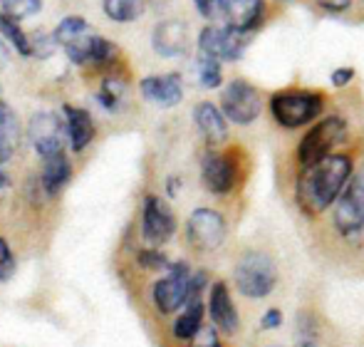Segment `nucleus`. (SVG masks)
Wrapping results in <instances>:
<instances>
[{
  "mask_svg": "<svg viewBox=\"0 0 364 347\" xmlns=\"http://www.w3.org/2000/svg\"><path fill=\"white\" fill-rule=\"evenodd\" d=\"M40 8H43V0H3V13L18 20L40 13Z\"/></svg>",
  "mask_w": 364,
  "mask_h": 347,
  "instance_id": "nucleus-26",
  "label": "nucleus"
},
{
  "mask_svg": "<svg viewBox=\"0 0 364 347\" xmlns=\"http://www.w3.org/2000/svg\"><path fill=\"white\" fill-rule=\"evenodd\" d=\"M203 318H206V308H203L201 298H191L186 305H183V313L176 318L173 323V338L181 340V343H188L193 340L203 328Z\"/></svg>",
  "mask_w": 364,
  "mask_h": 347,
  "instance_id": "nucleus-19",
  "label": "nucleus"
},
{
  "mask_svg": "<svg viewBox=\"0 0 364 347\" xmlns=\"http://www.w3.org/2000/svg\"><path fill=\"white\" fill-rule=\"evenodd\" d=\"M320 8L330 10V13H342V10L350 8V0H317Z\"/></svg>",
  "mask_w": 364,
  "mask_h": 347,
  "instance_id": "nucleus-34",
  "label": "nucleus"
},
{
  "mask_svg": "<svg viewBox=\"0 0 364 347\" xmlns=\"http://www.w3.org/2000/svg\"><path fill=\"white\" fill-rule=\"evenodd\" d=\"M335 228L342 236H357L364 231V169L352 174L350 183L335 203Z\"/></svg>",
  "mask_w": 364,
  "mask_h": 347,
  "instance_id": "nucleus-7",
  "label": "nucleus"
},
{
  "mask_svg": "<svg viewBox=\"0 0 364 347\" xmlns=\"http://www.w3.org/2000/svg\"><path fill=\"white\" fill-rule=\"evenodd\" d=\"M332 85L335 87H347L352 82V80H355V70L352 68H340V70H335V73H332Z\"/></svg>",
  "mask_w": 364,
  "mask_h": 347,
  "instance_id": "nucleus-33",
  "label": "nucleus"
},
{
  "mask_svg": "<svg viewBox=\"0 0 364 347\" xmlns=\"http://www.w3.org/2000/svg\"><path fill=\"white\" fill-rule=\"evenodd\" d=\"M208 315H211V323L216 325L218 333L223 335H235L240 328V318L235 303L230 298V288L223 280H216L211 285V293H208Z\"/></svg>",
  "mask_w": 364,
  "mask_h": 347,
  "instance_id": "nucleus-13",
  "label": "nucleus"
},
{
  "mask_svg": "<svg viewBox=\"0 0 364 347\" xmlns=\"http://www.w3.org/2000/svg\"><path fill=\"white\" fill-rule=\"evenodd\" d=\"M8 63H10V50L5 48V43L0 40V68H5Z\"/></svg>",
  "mask_w": 364,
  "mask_h": 347,
  "instance_id": "nucleus-37",
  "label": "nucleus"
},
{
  "mask_svg": "<svg viewBox=\"0 0 364 347\" xmlns=\"http://www.w3.org/2000/svg\"><path fill=\"white\" fill-rule=\"evenodd\" d=\"M30 43H33V55L40 60H48L50 55L55 53V45H58V40H55V35L45 33V30H38L35 35H30Z\"/></svg>",
  "mask_w": 364,
  "mask_h": 347,
  "instance_id": "nucleus-27",
  "label": "nucleus"
},
{
  "mask_svg": "<svg viewBox=\"0 0 364 347\" xmlns=\"http://www.w3.org/2000/svg\"><path fill=\"white\" fill-rule=\"evenodd\" d=\"M260 110H263L260 92L250 82H245V80H230V82L223 87L220 112H223L228 122L248 127L260 117Z\"/></svg>",
  "mask_w": 364,
  "mask_h": 347,
  "instance_id": "nucleus-5",
  "label": "nucleus"
},
{
  "mask_svg": "<svg viewBox=\"0 0 364 347\" xmlns=\"http://www.w3.org/2000/svg\"><path fill=\"white\" fill-rule=\"evenodd\" d=\"M240 178V164L233 151H208L201 161V181L216 196H225Z\"/></svg>",
  "mask_w": 364,
  "mask_h": 347,
  "instance_id": "nucleus-8",
  "label": "nucleus"
},
{
  "mask_svg": "<svg viewBox=\"0 0 364 347\" xmlns=\"http://www.w3.org/2000/svg\"><path fill=\"white\" fill-rule=\"evenodd\" d=\"M139 263L144 265L149 270H161V268H171V263H168V258L164 256V253L159 251H141L139 253Z\"/></svg>",
  "mask_w": 364,
  "mask_h": 347,
  "instance_id": "nucleus-30",
  "label": "nucleus"
},
{
  "mask_svg": "<svg viewBox=\"0 0 364 347\" xmlns=\"http://www.w3.org/2000/svg\"><path fill=\"white\" fill-rule=\"evenodd\" d=\"M8 183H10V181H8V176H5V171L0 169V188H3V186H8Z\"/></svg>",
  "mask_w": 364,
  "mask_h": 347,
  "instance_id": "nucleus-38",
  "label": "nucleus"
},
{
  "mask_svg": "<svg viewBox=\"0 0 364 347\" xmlns=\"http://www.w3.org/2000/svg\"><path fill=\"white\" fill-rule=\"evenodd\" d=\"M119 97H122V85L117 82V80H107L105 87H102V92H100L102 105H105L107 110H114L117 102H119Z\"/></svg>",
  "mask_w": 364,
  "mask_h": 347,
  "instance_id": "nucleus-29",
  "label": "nucleus"
},
{
  "mask_svg": "<svg viewBox=\"0 0 364 347\" xmlns=\"http://www.w3.org/2000/svg\"><path fill=\"white\" fill-rule=\"evenodd\" d=\"M325 110V95L310 90H285L270 97V114L283 129H300Z\"/></svg>",
  "mask_w": 364,
  "mask_h": 347,
  "instance_id": "nucleus-4",
  "label": "nucleus"
},
{
  "mask_svg": "<svg viewBox=\"0 0 364 347\" xmlns=\"http://www.w3.org/2000/svg\"><path fill=\"white\" fill-rule=\"evenodd\" d=\"M198 82L206 90H216L223 82V73H220V60L211 58V55H203L198 58Z\"/></svg>",
  "mask_w": 364,
  "mask_h": 347,
  "instance_id": "nucleus-24",
  "label": "nucleus"
},
{
  "mask_svg": "<svg viewBox=\"0 0 364 347\" xmlns=\"http://www.w3.org/2000/svg\"><path fill=\"white\" fill-rule=\"evenodd\" d=\"M283 325V313L278 308H270L268 313L260 318V330H278Z\"/></svg>",
  "mask_w": 364,
  "mask_h": 347,
  "instance_id": "nucleus-32",
  "label": "nucleus"
},
{
  "mask_svg": "<svg viewBox=\"0 0 364 347\" xmlns=\"http://www.w3.org/2000/svg\"><path fill=\"white\" fill-rule=\"evenodd\" d=\"M176 233V216L171 206L159 196L144 198V211H141V236L149 246H161Z\"/></svg>",
  "mask_w": 364,
  "mask_h": 347,
  "instance_id": "nucleus-12",
  "label": "nucleus"
},
{
  "mask_svg": "<svg viewBox=\"0 0 364 347\" xmlns=\"http://www.w3.org/2000/svg\"><path fill=\"white\" fill-rule=\"evenodd\" d=\"M186 238L196 251H216L225 241V221L213 208H196L186 221Z\"/></svg>",
  "mask_w": 364,
  "mask_h": 347,
  "instance_id": "nucleus-11",
  "label": "nucleus"
},
{
  "mask_svg": "<svg viewBox=\"0 0 364 347\" xmlns=\"http://www.w3.org/2000/svg\"><path fill=\"white\" fill-rule=\"evenodd\" d=\"M295 347H320V345H315V343H297Z\"/></svg>",
  "mask_w": 364,
  "mask_h": 347,
  "instance_id": "nucleus-39",
  "label": "nucleus"
},
{
  "mask_svg": "<svg viewBox=\"0 0 364 347\" xmlns=\"http://www.w3.org/2000/svg\"><path fill=\"white\" fill-rule=\"evenodd\" d=\"M28 137L33 149L38 151L43 159L55 154H63L65 137H68V122H60L53 112H38L33 114L28 127Z\"/></svg>",
  "mask_w": 364,
  "mask_h": 347,
  "instance_id": "nucleus-10",
  "label": "nucleus"
},
{
  "mask_svg": "<svg viewBox=\"0 0 364 347\" xmlns=\"http://www.w3.org/2000/svg\"><path fill=\"white\" fill-rule=\"evenodd\" d=\"M0 33H3L5 40H10V45H13L23 58H33V43H30V35L20 28L18 18L0 13Z\"/></svg>",
  "mask_w": 364,
  "mask_h": 347,
  "instance_id": "nucleus-21",
  "label": "nucleus"
},
{
  "mask_svg": "<svg viewBox=\"0 0 364 347\" xmlns=\"http://www.w3.org/2000/svg\"><path fill=\"white\" fill-rule=\"evenodd\" d=\"M68 114V139L75 151H82L92 139H95V122L90 112L82 107H65Z\"/></svg>",
  "mask_w": 364,
  "mask_h": 347,
  "instance_id": "nucleus-18",
  "label": "nucleus"
},
{
  "mask_svg": "<svg viewBox=\"0 0 364 347\" xmlns=\"http://www.w3.org/2000/svg\"><path fill=\"white\" fill-rule=\"evenodd\" d=\"M223 20L228 28L250 33L263 23V0H223Z\"/></svg>",
  "mask_w": 364,
  "mask_h": 347,
  "instance_id": "nucleus-16",
  "label": "nucleus"
},
{
  "mask_svg": "<svg viewBox=\"0 0 364 347\" xmlns=\"http://www.w3.org/2000/svg\"><path fill=\"white\" fill-rule=\"evenodd\" d=\"M245 48H248L245 33L228 28V25H223V28L208 25V28H203L201 35H198V50H201L203 55L223 60V63H235V60H240Z\"/></svg>",
  "mask_w": 364,
  "mask_h": 347,
  "instance_id": "nucleus-9",
  "label": "nucleus"
},
{
  "mask_svg": "<svg viewBox=\"0 0 364 347\" xmlns=\"http://www.w3.org/2000/svg\"><path fill=\"white\" fill-rule=\"evenodd\" d=\"M105 13L114 23H134L144 13V0H105Z\"/></svg>",
  "mask_w": 364,
  "mask_h": 347,
  "instance_id": "nucleus-22",
  "label": "nucleus"
},
{
  "mask_svg": "<svg viewBox=\"0 0 364 347\" xmlns=\"http://www.w3.org/2000/svg\"><path fill=\"white\" fill-rule=\"evenodd\" d=\"M87 33V20L80 18V15H70V18H65L63 23L55 28V40H58V45H70L75 43L77 38H82V35Z\"/></svg>",
  "mask_w": 364,
  "mask_h": 347,
  "instance_id": "nucleus-23",
  "label": "nucleus"
},
{
  "mask_svg": "<svg viewBox=\"0 0 364 347\" xmlns=\"http://www.w3.org/2000/svg\"><path fill=\"white\" fill-rule=\"evenodd\" d=\"M73 176V164L65 154H55L45 159V169H43V186L48 196H55L65 183Z\"/></svg>",
  "mask_w": 364,
  "mask_h": 347,
  "instance_id": "nucleus-20",
  "label": "nucleus"
},
{
  "mask_svg": "<svg viewBox=\"0 0 364 347\" xmlns=\"http://www.w3.org/2000/svg\"><path fill=\"white\" fill-rule=\"evenodd\" d=\"M20 137V124H18V114L10 105L0 102V142L15 146Z\"/></svg>",
  "mask_w": 364,
  "mask_h": 347,
  "instance_id": "nucleus-25",
  "label": "nucleus"
},
{
  "mask_svg": "<svg viewBox=\"0 0 364 347\" xmlns=\"http://www.w3.org/2000/svg\"><path fill=\"white\" fill-rule=\"evenodd\" d=\"M233 283L238 293L248 300H263L278 285V265L263 251H245L235 260Z\"/></svg>",
  "mask_w": 364,
  "mask_h": 347,
  "instance_id": "nucleus-2",
  "label": "nucleus"
},
{
  "mask_svg": "<svg viewBox=\"0 0 364 347\" xmlns=\"http://www.w3.org/2000/svg\"><path fill=\"white\" fill-rule=\"evenodd\" d=\"M151 45L161 58H178L188 48V30L181 20H164L154 28Z\"/></svg>",
  "mask_w": 364,
  "mask_h": 347,
  "instance_id": "nucleus-15",
  "label": "nucleus"
},
{
  "mask_svg": "<svg viewBox=\"0 0 364 347\" xmlns=\"http://www.w3.org/2000/svg\"><path fill=\"white\" fill-rule=\"evenodd\" d=\"M196 10L206 20H220L223 18V0H193Z\"/></svg>",
  "mask_w": 364,
  "mask_h": 347,
  "instance_id": "nucleus-31",
  "label": "nucleus"
},
{
  "mask_svg": "<svg viewBox=\"0 0 364 347\" xmlns=\"http://www.w3.org/2000/svg\"><path fill=\"white\" fill-rule=\"evenodd\" d=\"M347 139V119L340 114H330L320 119L305 137L300 139L295 149V159L300 169H310V166L320 164L322 159L332 154L342 142Z\"/></svg>",
  "mask_w": 364,
  "mask_h": 347,
  "instance_id": "nucleus-3",
  "label": "nucleus"
},
{
  "mask_svg": "<svg viewBox=\"0 0 364 347\" xmlns=\"http://www.w3.org/2000/svg\"><path fill=\"white\" fill-rule=\"evenodd\" d=\"M141 97L156 107H176L183 100L181 78L173 73L168 75H151L141 80Z\"/></svg>",
  "mask_w": 364,
  "mask_h": 347,
  "instance_id": "nucleus-14",
  "label": "nucleus"
},
{
  "mask_svg": "<svg viewBox=\"0 0 364 347\" xmlns=\"http://www.w3.org/2000/svg\"><path fill=\"white\" fill-rule=\"evenodd\" d=\"M352 174H355V159L350 154H330L320 164L302 169L295 183V203L302 216L317 218L330 206H335Z\"/></svg>",
  "mask_w": 364,
  "mask_h": 347,
  "instance_id": "nucleus-1",
  "label": "nucleus"
},
{
  "mask_svg": "<svg viewBox=\"0 0 364 347\" xmlns=\"http://www.w3.org/2000/svg\"><path fill=\"white\" fill-rule=\"evenodd\" d=\"M15 146L5 144V142H0V164H5V161H10V156H13Z\"/></svg>",
  "mask_w": 364,
  "mask_h": 347,
  "instance_id": "nucleus-35",
  "label": "nucleus"
},
{
  "mask_svg": "<svg viewBox=\"0 0 364 347\" xmlns=\"http://www.w3.org/2000/svg\"><path fill=\"white\" fill-rule=\"evenodd\" d=\"M13 273H15L13 251H10L8 241H5V238H0V283H3V280H8Z\"/></svg>",
  "mask_w": 364,
  "mask_h": 347,
  "instance_id": "nucleus-28",
  "label": "nucleus"
},
{
  "mask_svg": "<svg viewBox=\"0 0 364 347\" xmlns=\"http://www.w3.org/2000/svg\"><path fill=\"white\" fill-rule=\"evenodd\" d=\"M191 270L186 263H171L168 273L154 283V305L161 315H173L188 303L191 293Z\"/></svg>",
  "mask_w": 364,
  "mask_h": 347,
  "instance_id": "nucleus-6",
  "label": "nucleus"
},
{
  "mask_svg": "<svg viewBox=\"0 0 364 347\" xmlns=\"http://www.w3.org/2000/svg\"><path fill=\"white\" fill-rule=\"evenodd\" d=\"M193 122H196L201 137L211 146L223 144L228 139V124H225V114L211 102H201L193 107Z\"/></svg>",
  "mask_w": 364,
  "mask_h": 347,
  "instance_id": "nucleus-17",
  "label": "nucleus"
},
{
  "mask_svg": "<svg viewBox=\"0 0 364 347\" xmlns=\"http://www.w3.org/2000/svg\"><path fill=\"white\" fill-rule=\"evenodd\" d=\"M198 347H223V343H220V340H218V335L211 330V333H208V338L203 340V343L198 345Z\"/></svg>",
  "mask_w": 364,
  "mask_h": 347,
  "instance_id": "nucleus-36",
  "label": "nucleus"
}]
</instances>
